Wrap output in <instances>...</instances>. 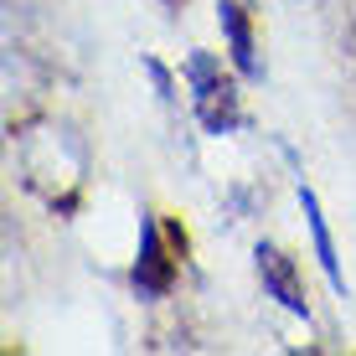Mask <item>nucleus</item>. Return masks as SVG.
I'll use <instances>...</instances> for the list:
<instances>
[{
    "instance_id": "obj_1",
    "label": "nucleus",
    "mask_w": 356,
    "mask_h": 356,
    "mask_svg": "<svg viewBox=\"0 0 356 356\" xmlns=\"http://www.w3.org/2000/svg\"><path fill=\"white\" fill-rule=\"evenodd\" d=\"M186 83H191V108H196V124L207 134H227L243 124V98H238V83L222 72L212 52H191L186 57Z\"/></svg>"
},
{
    "instance_id": "obj_2",
    "label": "nucleus",
    "mask_w": 356,
    "mask_h": 356,
    "mask_svg": "<svg viewBox=\"0 0 356 356\" xmlns=\"http://www.w3.org/2000/svg\"><path fill=\"white\" fill-rule=\"evenodd\" d=\"M170 284H176V264L165 259V238H161V222L150 212H140V253H134V294L140 300H165Z\"/></svg>"
},
{
    "instance_id": "obj_3",
    "label": "nucleus",
    "mask_w": 356,
    "mask_h": 356,
    "mask_svg": "<svg viewBox=\"0 0 356 356\" xmlns=\"http://www.w3.org/2000/svg\"><path fill=\"white\" fill-rule=\"evenodd\" d=\"M253 268H259V284H264L268 300H279L289 315L310 321V300H305V289H300V268H294V259H284L274 243H259V248H253Z\"/></svg>"
},
{
    "instance_id": "obj_4",
    "label": "nucleus",
    "mask_w": 356,
    "mask_h": 356,
    "mask_svg": "<svg viewBox=\"0 0 356 356\" xmlns=\"http://www.w3.org/2000/svg\"><path fill=\"white\" fill-rule=\"evenodd\" d=\"M217 26H222V36H227V57L238 63L243 78H264L259 52H253V21H248V6H238V0H217Z\"/></svg>"
},
{
    "instance_id": "obj_5",
    "label": "nucleus",
    "mask_w": 356,
    "mask_h": 356,
    "mask_svg": "<svg viewBox=\"0 0 356 356\" xmlns=\"http://www.w3.org/2000/svg\"><path fill=\"white\" fill-rule=\"evenodd\" d=\"M300 212H305V227H310V243H315V259H321L325 279L336 294H346V274H341V259H336V243H330V227H325V212H321V196L300 181Z\"/></svg>"
},
{
    "instance_id": "obj_6",
    "label": "nucleus",
    "mask_w": 356,
    "mask_h": 356,
    "mask_svg": "<svg viewBox=\"0 0 356 356\" xmlns=\"http://www.w3.org/2000/svg\"><path fill=\"white\" fill-rule=\"evenodd\" d=\"M145 72H150V83H155V93H161V104L176 108V83H170L165 63H161V57H145Z\"/></svg>"
},
{
    "instance_id": "obj_7",
    "label": "nucleus",
    "mask_w": 356,
    "mask_h": 356,
    "mask_svg": "<svg viewBox=\"0 0 356 356\" xmlns=\"http://www.w3.org/2000/svg\"><path fill=\"white\" fill-rule=\"evenodd\" d=\"M165 6H186V0H165Z\"/></svg>"
}]
</instances>
